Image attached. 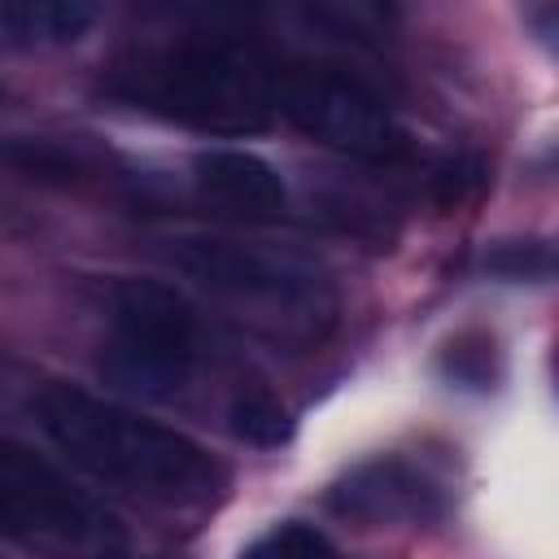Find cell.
Here are the masks:
<instances>
[{"label":"cell","instance_id":"6da1fadb","mask_svg":"<svg viewBox=\"0 0 559 559\" xmlns=\"http://www.w3.org/2000/svg\"><path fill=\"white\" fill-rule=\"evenodd\" d=\"M35 428L74 467L153 507H214L227 467L188 432L144 419L74 384H44L31 397Z\"/></svg>","mask_w":559,"mask_h":559},{"label":"cell","instance_id":"7a4b0ae2","mask_svg":"<svg viewBox=\"0 0 559 559\" xmlns=\"http://www.w3.org/2000/svg\"><path fill=\"white\" fill-rule=\"evenodd\" d=\"M280 70L249 39L183 35L118 57L100 87L109 100L188 131L253 135L280 114Z\"/></svg>","mask_w":559,"mask_h":559},{"label":"cell","instance_id":"3957f363","mask_svg":"<svg viewBox=\"0 0 559 559\" xmlns=\"http://www.w3.org/2000/svg\"><path fill=\"white\" fill-rule=\"evenodd\" d=\"M166 262L210 297L240 310L266 336L288 345H319L341 314L332 275L288 245L240 240V236H170L162 240Z\"/></svg>","mask_w":559,"mask_h":559},{"label":"cell","instance_id":"277c9868","mask_svg":"<svg viewBox=\"0 0 559 559\" xmlns=\"http://www.w3.org/2000/svg\"><path fill=\"white\" fill-rule=\"evenodd\" d=\"M109 341L100 354V371L144 397H175L188 389L201 358V314L197 306L166 280L122 275L105 293Z\"/></svg>","mask_w":559,"mask_h":559},{"label":"cell","instance_id":"5b68a950","mask_svg":"<svg viewBox=\"0 0 559 559\" xmlns=\"http://www.w3.org/2000/svg\"><path fill=\"white\" fill-rule=\"evenodd\" d=\"M0 528L61 559H114L127 546L122 520L96 493L17 441H0Z\"/></svg>","mask_w":559,"mask_h":559},{"label":"cell","instance_id":"8992f818","mask_svg":"<svg viewBox=\"0 0 559 559\" xmlns=\"http://www.w3.org/2000/svg\"><path fill=\"white\" fill-rule=\"evenodd\" d=\"M280 118H288L301 135L362 162H389L406 153V135L384 100L367 83L328 66L280 70Z\"/></svg>","mask_w":559,"mask_h":559},{"label":"cell","instance_id":"52a82bcc","mask_svg":"<svg viewBox=\"0 0 559 559\" xmlns=\"http://www.w3.org/2000/svg\"><path fill=\"white\" fill-rule=\"evenodd\" d=\"M328 511L358 528L384 524H432L445 515V489L411 459L376 454L354 463L328 485Z\"/></svg>","mask_w":559,"mask_h":559},{"label":"cell","instance_id":"ba28073f","mask_svg":"<svg viewBox=\"0 0 559 559\" xmlns=\"http://www.w3.org/2000/svg\"><path fill=\"white\" fill-rule=\"evenodd\" d=\"M192 183L210 205L236 218L266 223L288 210V188L280 170L249 148H201L192 157Z\"/></svg>","mask_w":559,"mask_h":559},{"label":"cell","instance_id":"9c48e42d","mask_svg":"<svg viewBox=\"0 0 559 559\" xmlns=\"http://www.w3.org/2000/svg\"><path fill=\"white\" fill-rule=\"evenodd\" d=\"M96 22L92 0H4L0 39L9 48H57L74 44Z\"/></svg>","mask_w":559,"mask_h":559},{"label":"cell","instance_id":"30bf717a","mask_svg":"<svg viewBox=\"0 0 559 559\" xmlns=\"http://www.w3.org/2000/svg\"><path fill=\"white\" fill-rule=\"evenodd\" d=\"M480 266L511 284H546L559 280V245L542 236H507L485 249Z\"/></svg>","mask_w":559,"mask_h":559},{"label":"cell","instance_id":"8fae6325","mask_svg":"<svg viewBox=\"0 0 559 559\" xmlns=\"http://www.w3.org/2000/svg\"><path fill=\"white\" fill-rule=\"evenodd\" d=\"M227 428L231 437H240L245 445H258V450H275L288 441L293 432V419L284 411V402L271 393V389H240L227 406Z\"/></svg>","mask_w":559,"mask_h":559},{"label":"cell","instance_id":"7c38bea8","mask_svg":"<svg viewBox=\"0 0 559 559\" xmlns=\"http://www.w3.org/2000/svg\"><path fill=\"white\" fill-rule=\"evenodd\" d=\"M437 367H441V376H445L450 384L485 393V389H493V380H498V345H493V336H485V332H459V336H450V341L441 345Z\"/></svg>","mask_w":559,"mask_h":559},{"label":"cell","instance_id":"4fadbf2b","mask_svg":"<svg viewBox=\"0 0 559 559\" xmlns=\"http://www.w3.org/2000/svg\"><path fill=\"white\" fill-rule=\"evenodd\" d=\"M240 559H341V550L323 528H314L306 520H284V524L266 528L262 537H253L240 550Z\"/></svg>","mask_w":559,"mask_h":559},{"label":"cell","instance_id":"5bb4252c","mask_svg":"<svg viewBox=\"0 0 559 559\" xmlns=\"http://www.w3.org/2000/svg\"><path fill=\"white\" fill-rule=\"evenodd\" d=\"M480 183H485V162L472 157V153H454L432 170V201L445 205V210L463 205L480 192Z\"/></svg>","mask_w":559,"mask_h":559},{"label":"cell","instance_id":"9a60e30c","mask_svg":"<svg viewBox=\"0 0 559 559\" xmlns=\"http://www.w3.org/2000/svg\"><path fill=\"white\" fill-rule=\"evenodd\" d=\"M528 17V26H533V35L559 57V4H542V9H528L524 13Z\"/></svg>","mask_w":559,"mask_h":559}]
</instances>
